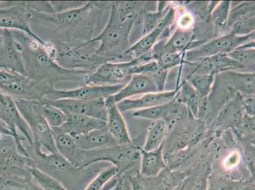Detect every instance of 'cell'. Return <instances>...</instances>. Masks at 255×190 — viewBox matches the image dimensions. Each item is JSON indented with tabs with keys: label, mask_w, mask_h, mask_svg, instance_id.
<instances>
[{
	"label": "cell",
	"mask_w": 255,
	"mask_h": 190,
	"mask_svg": "<svg viewBox=\"0 0 255 190\" xmlns=\"http://www.w3.org/2000/svg\"><path fill=\"white\" fill-rule=\"evenodd\" d=\"M113 1H86L77 8L58 13L31 11V22L47 27L61 36L59 43L79 45L89 42L101 24L103 13L112 7Z\"/></svg>",
	"instance_id": "obj_1"
},
{
	"label": "cell",
	"mask_w": 255,
	"mask_h": 190,
	"mask_svg": "<svg viewBox=\"0 0 255 190\" xmlns=\"http://www.w3.org/2000/svg\"><path fill=\"white\" fill-rule=\"evenodd\" d=\"M16 39L22 44L27 76L37 81L54 84L58 81H83L90 72L69 70L60 66L48 50L47 42L41 45L35 39L18 31Z\"/></svg>",
	"instance_id": "obj_2"
},
{
	"label": "cell",
	"mask_w": 255,
	"mask_h": 190,
	"mask_svg": "<svg viewBox=\"0 0 255 190\" xmlns=\"http://www.w3.org/2000/svg\"><path fill=\"white\" fill-rule=\"evenodd\" d=\"M138 15L122 17L113 8L105 28L90 42L99 43L96 54L108 62L124 59L125 53L130 48L129 34Z\"/></svg>",
	"instance_id": "obj_3"
},
{
	"label": "cell",
	"mask_w": 255,
	"mask_h": 190,
	"mask_svg": "<svg viewBox=\"0 0 255 190\" xmlns=\"http://www.w3.org/2000/svg\"><path fill=\"white\" fill-rule=\"evenodd\" d=\"M26 148L31 150L29 154L34 166L56 178L67 189L68 187L73 189L80 182H84L85 178L87 179L90 175L94 176L90 166L83 169L76 168L59 153L46 152L36 145Z\"/></svg>",
	"instance_id": "obj_4"
},
{
	"label": "cell",
	"mask_w": 255,
	"mask_h": 190,
	"mask_svg": "<svg viewBox=\"0 0 255 190\" xmlns=\"http://www.w3.org/2000/svg\"><path fill=\"white\" fill-rule=\"evenodd\" d=\"M133 144L117 145L90 151L79 149L76 168H87L99 162H110L119 171V175L126 174L140 157V150Z\"/></svg>",
	"instance_id": "obj_5"
},
{
	"label": "cell",
	"mask_w": 255,
	"mask_h": 190,
	"mask_svg": "<svg viewBox=\"0 0 255 190\" xmlns=\"http://www.w3.org/2000/svg\"><path fill=\"white\" fill-rule=\"evenodd\" d=\"M54 88L52 83L37 81L27 76L0 69V91L14 99L41 101Z\"/></svg>",
	"instance_id": "obj_6"
},
{
	"label": "cell",
	"mask_w": 255,
	"mask_h": 190,
	"mask_svg": "<svg viewBox=\"0 0 255 190\" xmlns=\"http://www.w3.org/2000/svg\"><path fill=\"white\" fill-rule=\"evenodd\" d=\"M54 43L55 60L60 66L69 70L92 73L101 64L108 62L96 54L97 43L87 42L79 45Z\"/></svg>",
	"instance_id": "obj_7"
},
{
	"label": "cell",
	"mask_w": 255,
	"mask_h": 190,
	"mask_svg": "<svg viewBox=\"0 0 255 190\" xmlns=\"http://www.w3.org/2000/svg\"><path fill=\"white\" fill-rule=\"evenodd\" d=\"M0 119L10 127L15 135L16 149L20 154L29 157L23 141H26L29 146L34 145L33 138L28 125L18 110L14 99L0 91Z\"/></svg>",
	"instance_id": "obj_8"
},
{
	"label": "cell",
	"mask_w": 255,
	"mask_h": 190,
	"mask_svg": "<svg viewBox=\"0 0 255 190\" xmlns=\"http://www.w3.org/2000/svg\"><path fill=\"white\" fill-rule=\"evenodd\" d=\"M16 105L26 122L33 138L34 145L47 153H59L53 139L52 128L34 109V101L14 99Z\"/></svg>",
	"instance_id": "obj_9"
},
{
	"label": "cell",
	"mask_w": 255,
	"mask_h": 190,
	"mask_svg": "<svg viewBox=\"0 0 255 190\" xmlns=\"http://www.w3.org/2000/svg\"><path fill=\"white\" fill-rule=\"evenodd\" d=\"M31 22V13L27 1H0V29H14L45 45L46 41L32 32Z\"/></svg>",
	"instance_id": "obj_10"
},
{
	"label": "cell",
	"mask_w": 255,
	"mask_h": 190,
	"mask_svg": "<svg viewBox=\"0 0 255 190\" xmlns=\"http://www.w3.org/2000/svg\"><path fill=\"white\" fill-rule=\"evenodd\" d=\"M141 64L140 60L106 62L85 76L83 82L87 85L111 86L122 85L128 82L131 77V67Z\"/></svg>",
	"instance_id": "obj_11"
},
{
	"label": "cell",
	"mask_w": 255,
	"mask_h": 190,
	"mask_svg": "<svg viewBox=\"0 0 255 190\" xmlns=\"http://www.w3.org/2000/svg\"><path fill=\"white\" fill-rule=\"evenodd\" d=\"M254 38V32L246 36H237L231 32L189 51L185 55L186 62H198L214 55L228 54L236 48L246 45Z\"/></svg>",
	"instance_id": "obj_12"
},
{
	"label": "cell",
	"mask_w": 255,
	"mask_h": 190,
	"mask_svg": "<svg viewBox=\"0 0 255 190\" xmlns=\"http://www.w3.org/2000/svg\"><path fill=\"white\" fill-rule=\"evenodd\" d=\"M0 46V69L15 72L27 76L22 44L16 39L11 30L3 29Z\"/></svg>",
	"instance_id": "obj_13"
},
{
	"label": "cell",
	"mask_w": 255,
	"mask_h": 190,
	"mask_svg": "<svg viewBox=\"0 0 255 190\" xmlns=\"http://www.w3.org/2000/svg\"><path fill=\"white\" fill-rule=\"evenodd\" d=\"M125 85H87L73 90L53 89L46 96V99L56 100L60 99H74L90 101L100 98L106 99L117 94Z\"/></svg>",
	"instance_id": "obj_14"
},
{
	"label": "cell",
	"mask_w": 255,
	"mask_h": 190,
	"mask_svg": "<svg viewBox=\"0 0 255 190\" xmlns=\"http://www.w3.org/2000/svg\"><path fill=\"white\" fill-rule=\"evenodd\" d=\"M45 100L52 105L57 106L66 114H78L96 118L106 122L108 116V107L106 99L100 98L94 100L83 101L74 99H60L51 100L45 98Z\"/></svg>",
	"instance_id": "obj_15"
},
{
	"label": "cell",
	"mask_w": 255,
	"mask_h": 190,
	"mask_svg": "<svg viewBox=\"0 0 255 190\" xmlns=\"http://www.w3.org/2000/svg\"><path fill=\"white\" fill-rule=\"evenodd\" d=\"M159 92L156 83L149 76L143 74H133L130 80L119 92L106 99L107 107L117 105L124 99L136 95Z\"/></svg>",
	"instance_id": "obj_16"
},
{
	"label": "cell",
	"mask_w": 255,
	"mask_h": 190,
	"mask_svg": "<svg viewBox=\"0 0 255 190\" xmlns=\"http://www.w3.org/2000/svg\"><path fill=\"white\" fill-rule=\"evenodd\" d=\"M174 17L175 11L172 8H170L165 17L154 29L127 50L125 53L124 59L128 58L131 59V60L137 59L150 52L161 34L172 24Z\"/></svg>",
	"instance_id": "obj_17"
},
{
	"label": "cell",
	"mask_w": 255,
	"mask_h": 190,
	"mask_svg": "<svg viewBox=\"0 0 255 190\" xmlns=\"http://www.w3.org/2000/svg\"><path fill=\"white\" fill-rule=\"evenodd\" d=\"M34 166L30 157L24 156L16 148L0 151V176H30L27 169Z\"/></svg>",
	"instance_id": "obj_18"
},
{
	"label": "cell",
	"mask_w": 255,
	"mask_h": 190,
	"mask_svg": "<svg viewBox=\"0 0 255 190\" xmlns=\"http://www.w3.org/2000/svg\"><path fill=\"white\" fill-rule=\"evenodd\" d=\"M177 91L150 93L137 98L124 99L117 104L121 112L132 110H142L171 102Z\"/></svg>",
	"instance_id": "obj_19"
},
{
	"label": "cell",
	"mask_w": 255,
	"mask_h": 190,
	"mask_svg": "<svg viewBox=\"0 0 255 190\" xmlns=\"http://www.w3.org/2000/svg\"><path fill=\"white\" fill-rule=\"evenodd\" d=\"M66 122L58 127L60 130L69 134L73 138L85 135L96 129L105 128L106 122L87 115L67 114Z\"/></svg>",
	"instance_id": "obj_20"
},
{
	"label": "cell",
	"mask_w": 255,
	"mask_h": 190,
	"mask_svg": "<svg viewBox=\"0 0 255 190\" xmlns=\"http://www.w3.org/2000/svg\"><path fill=\"white\" fill-rule=\"evenodd\" d=\"M107 128L118 145L131 144L133 141L128 131L126 122L117 105L108 107Z\"/></svg>",
	"instance_id": "obj_21"
},
{
	"label": "cell",
	"mask_w": 255,
	"mask_h": 190,
	"mask_svg": "<svg viewBox=\"0 0 255 190\" xmlns=\"http://www.w3.org/2000/svg\"><path fill=\"white\" fill-rule=\"evenodd\" d=\"M73 138L75 139L78 149L84 151H90L118 145L111 135L107 127Z\"/></svg>",
	"instance_id": "obj_22"
},
{
	"label": "cell",
	"mask_w": 255,
	"mask_h": 190,
	"mask_svg": "<svg viewBox=\"0 0 255 190\" xmlns=\"http://www.w3.org/2000/svg\"><path fill=\"white\" fill-rule=\"evenodd\" d=\"M201 63L197 67L194 74H213L229 69L244 68L235 60L231 59L227 54H219L206 58L200 60Z\"/></svg>",
	"instance_id": "obj_23"
},
{
	"label": "cell",
	"mask_w": 255,
	"mask_h": 190,
	"mask_svg": "<svg viewBox=\"0 0 255 190\" xmlns=\"http://www.w3.org/2000/svg\"><path fill=\"white\" fill-rule=\"evenodd\" d=\"M141 157L140 175L145 177H154L166 168L163 154V147L152 151L146 152L139 148Z\"/></svg>",
	"instance_id": "obj_24"
},
{
	"label": "cell",
	"mask_w": 255,
	"mask_h": 190,
	"mask_svg": "<svg viewBox=\"0 0 255 190\" xmlns=\"http://www.w3.org/2000/svg\"><path fill=\"white\" fill-rule=\"evenodd\" d=\"M52 131L58 152L75 167L79 149L75 139L58 127Z\"/></svg>",
	"instance_id": "obj_25"
},
{
	"label": "cell",
	"mask_w": 255,
	"mask_h": 190,
	"mask_svg": "<svg viewBox=\"0 0 255 190\" xmlns=\"http://www.w3.org/2000/svg\"><path fill=\"white\" fill-rule=\"evenodd\" d=\"M33 106L36 112L45 119L51 128L62 126L68 119L66 113L57 106L48 103L45 99L41 101H34Z\"/></svg>",
	"instance_id": "obj_26"
},
{
	"label": "cell",
	"mask_w": 255,
	"mask_h": 190,
	"mask_svg": "<svg viewBox=\"0 0 255 190\" xmlns=\"http://www.w3.org/2000/svg\"><path fill=\"white\" fill-rule=\"evenodd\" d=\"M193 38V32L191 30L178 28L172 36L164 45L162 46L161 50L159 52L166 53H181L186 49L191 44Z\"/></svg>",
	"instance_id": "obj_27"
},
{
	"label": "cell",
	"mask_w": 255,
	"mask_h": 190,
	"mask_svg": "<svg viewBox=\"0 0 255 190\" xmlns=\"http://www.w3.org/2000/svg\"><path fill=\"white\" fill-rule=\"evenodd\" d=\"M167 128V124L163 119L154 120L148 129L147 138L142 149L149 152L161 147L166 134Z\"/></svg>",
	"instance_id": "obj_28"
},
{
	"label": "cell",
	"mask_w": 255,
	"mask_h": 190,
	"mask_svg": "<svg viewBox=\"0 0 255 190\" xmlns=\"http://www.w3.org/2000/svg\"><path fill=\"white\" fill-rule=\"evenodd\" d=\"M229 83L246 95L255 94V73H237L230 71L224 72Z\"/></svg>",
	"instance_id": "obj_29"
},
{
	"label": "cell",
	"mask_w": 255,
	"mask_h": 190,
	"mask_svg": "<svg viewBox=\"0 0 255 190\" xmlns=\"http://www.w3.org/2000/svg\"><path fill=\"white\" fill-rule=\"evenodd\" d=\"M27 171L32 180L43 190H68L56 178L43 172L35 166H30Z\"/></svg>",
	"instance_id": "obj_30"
},
{
	"label": "cell",
	"mask_w": 255,
	"mask_h": 190,
	"mask_svg": "<svg viewBox=\"0 0 255 190\" xmlns=\"http://www.w3.org/2000/svg\"><path fill=\"white\" fill-rule=\"evenodd\" d=\"M0 190H43L31 176H3Z\"/></svg>",
	"instance_id": "obj_31"
},
{
	"label": "cell",
	"mask_w": 255,
	"mask_h": 190,
	"mask_svg": "<svg viewBox=\"0 0 255 190\" xmlns=\"http://www.w3.org/2000/svg\"><path fill=\"white\" fill-rule=\"evenodd\" d=\"M118 175H119V171L113 166L100 171L84 190H101L106 186L107 183Z\"/></svg>",
	"instance_id": "obj_32"
},
{
	"label": "cell",
	"mask_w": 255,
	"mask_h": 190,
	"mask_svg": "<svg viewBox=\"0 0 255 190\" xmlns=\"http://www.w3.org/2000/svg\"><path fill=\"white\" fill-rule=\"evenodd\" d=\"M213 74H194L190 76L188 80L193 86L194 89L200 96L205 97L210 94L213 83Z\"/></svg>",
	"instance_id": "obj_33"
},
{
	"label": "cell",
	"mask_w": 255,
	"mask_h": 190,
	"mask_svg": "<svg viewBox=\"0 0 255 190\" xmlns=\"http://www.w3.org/2000/svg\"><path fill=\"white\" fill-rule=\"evenodd\" d=\"M248 45L249 43L241 46L229 53L227 55L243 67L246 66L255 67V48H250Z\"/></svg>",
	"instance_id": "obj_34"
},
{
	"label": "cell",
	"mask_w": 255,
	"mask_h": 190,
	"mask_svg": "<svg viewBox=\"0 0 255 190\" xmlns=\"http://www.w3.org/2000/svg\"><path fill=\"white\" fill-rule=\"evenodd\" d=\"M171 109H172V101L164 104V105L136 110L133 113V115L134 117L145 118V119L154 120L163 119V118L168 115Z\"/></svg>",
	"instance_id": "obj_35"
},
{
	"label": "cell",
	"mask_w": 255,
	"mask_h": 190,
	"mask_svg": "<svg viewBox=\"0 0 255 190\" xmlns=\"http://www.w3.org/2000/svg\"><path fill=\"white\" fill-rule=\"evenodd\" d=\"M152 55V60H155L163 71L179 65L182 62L181 53L161 52Z\"/></svg>",
	"instance_id": "obj_36"
},
{
	"label": "cell",
	"mask_w": 255,
	"mask_h": 190,
	"mask_svg": "<svg viewBox=\"0 0 255 190\" xmlns=\"http://www.w3.org/2000/svg\"><path fill=\"white\" fill-rule=\"evenodd\" d=\"M230 1H222L212 13V21L218 29L224 28L228 23Z\"/></svg>",
	"instance_id": "obj_37"
},
{
	"label": "cell",
	"mask_w": 255,
	"mask_h": 190,
	"mask_svg": "<svg viewBox=\"0 0 255 190\" xmlns=\"http://www.w3.org/2000/svg\"><path fill=\"white\" fill-rule=\"evenodd\" d=\"M231 33L237 36H246L254 32L255 30V14L240 18L234 23Z\"/></svg>",
	"instance_id": "obj_38"
},
{
	"label": "cell",
	"mask_w": 255,
	"mask_h": 190,
	"mask_svg": "<svg viewBox=\"0 0 255 190\" xmlns=\"http://www.w3.org/2000/svg\"><path fill=\"white\" fill-rule=\"evenodd\" d=\"M170 8L163 7L159 9V11L156 13H149L146 15L144 28H143V34L149 33L154 29L157 25L161 22L163 18L165 17Z\"/></svg>",
	"instance_id": "obj_39"
},
{
	"label": "cell",
	"mask_w": 255,
	"mask_h": 190,
	"mask_svg": "<svg viewBox=\"0 0 255 190\" xmlns=\"http://www.w3.org/2000/svg\"><path fill=\"white\" fill-rule=\"evenodd\" d=\"M85 3L86 1H50L55 13L80 7Z\"/></svg>",
	"instance_id": "obj_40"
},
{
	"label": "cell",
	"mask_w": 255,
	"mask_h": 190,
	"mask_svg": "<svg viewBox=\"0 0 255 190\" xmlns=\"http://www.w3.org/2000/svg\"><path fill=\"white\" fill-rule=\"evenodd\" d=\"M16 148L14 139L11 136L0 135V151Z\"/></svg>",
	"instance_id": "obj_41"
},
{
	"label": "cell",
	"mask_w": 255,
	"mask_h": 190,
	"mask_svg": "<svg viewBox=\"0 0 255 190\" xmlns=\"http://www.w3.org/2000/svg\"><path fill=\"white\" fill-rule=\"evenodd\" d=\"M128 180L130 183L131 190H148L145 183L139 178V176H129Z\"/></svg>",
	"instance_id": "obj_42"
},
{
	"label": "cell",
	"mask_w": 255,
	"mask_h": 190,
	"mask_svg": "<svg viewBox=\"0 0 255 190\" xmlns=\"http://www.w3.org/2000/svg\"><path fill=\"white\" fill-rule=\"evenodd\" d=\"M110 190H131L129 180H127L124 175H120L117 184Z\"/></svg>",
	"instance_id": "obj_43"
},
{
	"label": "cell",
	"mask_w": 255,
	"mask_h": 190,
	"mask_svg": "<svg viewBox=\"0 0 255 190\" xmlns=\"http://www.w3.org/2000/svg\"><path fill=\"white\" fill-rule=\"evenodd\" d=\"M245 99L244 103L248 113L250 115H254L255 114V98L254 95H249Z\"/></svg>",
	"instance_id": "obj_44"
},
{
	"label": "cell",
	"mask_w": 255,
	"mask_h": 190,
	"mask_svg": "<svg viewBox=\"0 0 255 190\" xmlns=\"http://www.w3.org/2000/svg\"><path fill=\"white\" fill-rule=\"evenodd\" d=\"M0 135L11 136L13 139L15 138L14 134L11 130L10 127L4 123V122L2 121L1 119H0Z\"/></svg>",
	"instance_id": "obj_45"
},
{
	"label": "cell",
	"mask_w": 255,
	"mask_h": 190,
	"mask_svg": "<svg viewBox=\"0 0 255 190\" xmlns=\"http://www.w3.org/2000/svg\"><path fill=\"white\" fill-rule=\"evenodd\" d=\"M2 40H3V38H2L1 35H0V46L1 45Z\"/></svg>",
	"instance_id": "obj_46"
}]
</instances>
